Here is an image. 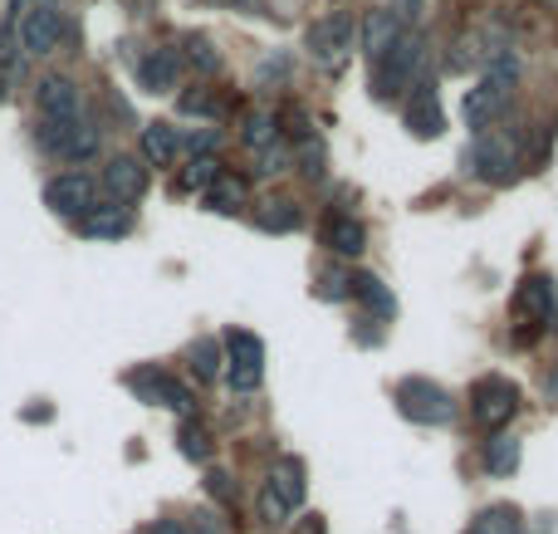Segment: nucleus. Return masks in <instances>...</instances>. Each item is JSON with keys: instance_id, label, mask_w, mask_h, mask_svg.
I'll use <instances>...</instances> for the list:
<instances>
[{"instance_id": "22", "label": "nucleus", "mask_w": 558, "mask_h": 534, "mask_svg": "<svg viewBox=\"0 0 558 534\" xmlns=\"http://www.w3.org/2000/svg\"><path fill=\"white\" fill-rule=\"evenodd\" d=\"M206 206H211V211H226V216L241 211V206H245V182H241V177H226L221 172L211 186H206Z\"/></svg>"}, {"instance_id": "18", "label": "nucleus", "mask_w": 558, "mask_h": 534, "mask_svg": "<svg viewBox=\"0 0 558 534\" xmlns=\"http://www.w3.org/2000/svg\"><path fill=\"white\" fill-rule=\"evenodd\" d=\"M324 245L333 255H357L367 245V226L353 221V216H328L324 221Z\"/></svg>"}, {"instance_id": "27", "label": "nucleus", "mask_w": 558, "mask_h": 534, "mask_svg": "<svg viewBox=\"0 0 558 534\" xmlns=\"http://www.w3.org/2000/svg\"><path fill=\"white\" fill-rule=\"evenodd\" d=\"M182 59L196 69V74H221V49H216L206 35H186Z\"/></svg>"}, {"instance_id": "31", "label": "nucleus", "mask_w": 558, "mask_h": 534, "mask_svg": "<svg viewBox=\"0 0 558 534\" xmlns=\"http://www.w3.org/2000/svg\"><path fill=\"white\" fill-rule=\"evenodd\" d=\"M216 177H221V162H216V157H196V162L186 167L182 182H186V186H211Z\"/></svg>"}, {"instance_id": "7", "label": "nucleus", "mask_w": 558, "mask_h": 534, "mask_svg": "<svg viewBox=\"0 0 558 534\" xmlns=\"http://www.w3.org/2000/svg\"><path fill=\"white\" fill-rule=\"evenodd\" d=\"M514 412H520V388H514L510 378H500V373H490V378H481L471 388V417L481 422L485 432H500Z\"/></svg>"}, {"instance_id": "4", "label": "nucleus", "mask_w": 558, "mask_h": 534, "mask_svg": "<svg viewBox=\"0 0 558 534\" xmlns=\"http://www.w3.org/2000/svg\"><path fill=\"white\" fill-rule=\"evenodd\" d=\"M514 319H520V343L539 339V329H558V300L549 275H530L514 294Z\"/></svg>"}, {"instance_id": "26", "label": "nucleus", "mask_w": 558, "mask_h": 534, "mask_svg": "<svg viewBox=\"0 0 558 534\" xmlns=\"http://www.w3.org/2000/svg\"><path fill=\"white\" fill-rule=\"evenodd\" d=\"M255 226H260V231H270V235L294 231V226H299V206L294 202H265L260 211H255Z\"/></svg>"}, {"instance_id": "24", "label": "nucleus", "mask_w": 558, "mask_h": 534, "mask_svg": "<svg viewBox=\"0 0 558 534\" xmlns=\"http://www.w3.org/2000/svg\"><path fill=\"white\" fill-rule=\"evenodd\" d=\"M514 466H520V437L485 441V471L490 476H514Z\"/></svg>"}, {"instance_id": "17", "label": "nucleus", "mask_w": 558, "mask_h": 534, "mask_svg": "<svg viewBox=\"0 0 558 534\" xmlns=\"http://www.w3.org/2000/svg\"><path fill=\"white\" fill-rule=\"evenodd\" d=\"M39 113L45 118H78V88L69 84V78H59V74H49V78H39Z\"/></svg>"}, {"instance_id": "16", "label": "nucleus", "mask_w": 558, "mask_h": 534, "mask_svg": "<svg viewBox=\"0 0 558 534\" xmlns=\"http://www.w3.org/2000/svg\"><path fill=\"white\" fill-rule=\"evenodd\" d=\"M177 74H182V49H153V54L137 64V78H143V88H153V94L177 88Z\"/></svg>"}, {"instance_id": "8", "label": "nucleus", "mask_w": 558, "mask_h": 534, "mask_svg": "<svg viewBox=\"0 0 558 534\" xmlns=\"http://www.w3.org/2000/svg\"><path fill=\"white\" fill-rule=\"evenodd\" d=\"M123 383L137 392V402H153V408H172V412H182V422L196 412L192 392H186L167 368H133Z\"/></svg>"}, {"instance_id": "37", "label": "nucleus", "mask_w": 558, "mask_h": 534, "mask_svg": "<svg viewBox=\"0 0 558 534\" xmlns=\"http://www.w3.org/2000/svg\"><path fill=\"white\" fill-rule=\"evenodd\" d=\"M241 5H251V0H241Z\"/></svg>"}, {"instance_id": "32", "label": "nucleus", "mask_w": 558, "mask_h": 534, "mask_svg": "<svg viewBox=\"0 0 558 534\" xmlns=\"http://www.w3.org/2000/svg\"><path fill=\"white\" fill-rule=\"evenodd\" d=\"M416 5H422V0H392L387 10H392V20L407 29V20H416Z\"/></svg>"}, {"instance_id": "2", "label": "nucleus", "mask_w": 558, "mask_h": 534, "mask_svg": "<svg viewBox=\"0 0 558 534\" xmlns=\"http://www.w3.org/2000/svg\"><path fill=\"white\" fill-rule=\"evenodd\" d=\"M465 167H471L475 177H485V182H514L524 167L514 123H495V128H485V133H475L471 153H465Z\"/></svg>"}, {"instance_id": "35", "label": "nucleus", "mask_w": 558, "mask_h": 534, "mask_svg": "<svg viewBox=\"0 0 558 534\" xmlns=\"http://www.w3.org/2000/svg\"><path fill=\"white\" fill-rule=\"evenodd\" d=\"M549 398H554V402H558V368H554V373H549Z\"/></svg>"}, {"instance_id": "19", "label": "nucleus", "mask_w": 558, "mask_h": 534, "mask_svg": "<svg viewBox=\"0 0 558 534\" xmlns=\"http://www.w3.org/2000/svg\"><path fill=\"white\" fill-rule=\"evenodd\" d=\"M177 153H182V133H177L172 123H147L143 128V157L153 167L177 162Z\"/></svg>"}, {"instance_id": "3", "label": "nucleus", "mask_w": 558, "mask_h": 534, "mask_svg": "<svg viewBox=\"0 0 558 534\" xmlns=\"http://www.w3.org/2000/svg\"><path fill=\"white\" fill-rule=\"evenodd\" d=\"M422 59H426L422 35L402 29V35H397L392 45L373 59V98H383V104H387V98H397L402 88H412V74L422 69Z\"/></svg>"}, {"instance_id": "23", "label": "nucleus", "mask_w": 558, "mask_h": 534, "mask_svg": "<svg viewBox=\"0 0 558 534\" xmlns=\"http://www.w3.org/2000/svg\"><path fill=\"white\" fill-rule=\"evenodd\" d=\"M520 530H524V520L514 506H490L471 520V534H520Z\"/></svg>"}, {"instance_id": "6", "label": "nucleus", "mask_w": 558, "mask_h": 534, "mask_svg": "<svg viewBox=\"0 0 558 534\" xmlns=\"http://www.w3.org/2000/svg\"><path fill=\"white\" fill-rule=\"evenodd\" d=\"M397 402H402V412L412 422H422V427H446V422L456 417L451 392H446L441 383H432V378H402Z\"/></svg>"}, {"instance_id": "29", "label": "nucleus", "mask_w": 558, "mask_h": 534, "mask_svg": "<svg viewBox=\"0 0 558 534\" xmlns=\"http://www.w3.org/2000/svg\"><path fill=\"white\" fill-rule=\"evenodd\" d=\"M245 147H255V153H270L275 147V137H279V128H275V118L270 113H251L245 118Z\"/></svg>"}, {"instance_id": "5", "label": "nucleus", "mask_w": 558, "mask_h": 534, "mask_svg": "<svg viewBox=\"0 0 558 534\" xmlns=\"http://www.w3.org/2000/svg\"><path fill=\"white\" fill-rule=\"evenodd\" d=\"M304 461L299 457H279L270 466V481H265L260 490V510L270 520H289L299 506H304Z\"/></svg>"}, {"instance_id": "21", "label": "nucleus", "mask_w": 558, "mask_h": 534, "mask_svg": "<svg viewBox=\"0 0 558 534\" xmlns=\"http://www.w3.org/2000/svg\"><path fill=\"white\" fill-rule=\"evenodd\" d=\"M348 294H357V300H363L367 310H377L383 319H392V314H397L392 290H387V284L377 280V275H353V280H348Z\"/></svg>"}, {"instance_id": "36", "label": "nucleus", "mask_w": 558, "mask_h": 534, "mask_svg": "<svg viewBox=\"0 0 558 534\" xmlns=\"http://www.w3.org/2000/svg\"><path fill=\"white\" fill-rule=\"evenodd\" d=\"M304 534H324V525H318V520H304Z\"/></svg>"}, {"instance_id": "28", "label": "nucleus", "mask_w": 558, "mask_h": 534, "mask_svg": "<svg viewBox=\"0 0 558 534\" xmlns=\"http://www.w3.org/2000/svg\"><path fill=\"white\" fill-rule=\"evenodd\" d=\"M177 447H182L186 461H206V457H211V437H206V427L196 417H186L182 427H177Z\"/></svg>"}, {"instance_id": "25", "label": "nucleus", "mask_w": 558, "mask_h": 534, "mask_svg": "<svg viewBox=\"0 0 558 534\" xmlns=\"http://www.w3.org/2000/svg\"><path fill=\"white\" fill-rule=\"evenodd\" d=\"M402 35V25L392 20V10H373V20H367V29H363V45H367V59H377L392 39Z\"/></svg>"}, {"instance_id": "11", "label": "nucleus", "mask_w": 558, "mask_h": 534, "mask_svg": "<svg viewBox=\"0 0 558 534\" xmlns=\"http://www.w3.org/2000/svg\"><path fill=\"white\" fill-rule=\"evenodd\" d=\"M304 49L324 69H333L338 59H343V49H353V15H348V10H333V15H324L318 25H308Z\"/></svg>"}, {"instance_id": "1", "label": "nucleus", "mask_w": 558, "mask_h": 534, "mask_svg": "<svg viewBox=\"0 0 558 534\" xmlns=\"http://www.w3.org/2000/svg\"><path fill=\"white\" fill-rule=\"evenodd\" d=\"M514 88H520V59H514V54H495L490 64H485L481 84H475L471 94H465V104H461L465 123H471L475 133L495 128L505 118V108L514 104Z\"/></svg>"}, {"instance_id": "20", "label": "nucleus", "mask_w": 558, "mask_h": 534, "mask_svg": "<svg viewBox=\"0 0 558 534\" xmlns=\"http://www.w3.org/2000/svg\"><path fill=\"white\" fill-rule=\"evenodd\" d=\"M78 231L94 235V241H118V235L128 231V211L123 206H88V211L78 216Z\"/></svg>"}, {"instance_id": "30", "label": "nucleus", "mask_w": 558, "mask_h": 534, "mask_svg": "<svg viewBox=\"0 0 558 534\" xmlns=\"http://www.w3.org/2000/svg\"><path fill=\"white\" fill-rule=\"evenodd\" d=\"M186 359H192L196 378H216V368H221V359H216V339H196L192 349H186Z\"/></svg>"}, {"instance_id": "14", "label": "nucleus", "mask_w": 558, "mask_h": 534, "mask_svg": "<svg viewBox=\"0 0 558 534\" xmlns=\"http://www.w3.org/2000/svg\"><path fill=\"white\" fill-rule=\"evenodd\" d=\"M407 128H412L416 137H441V128H446V113H441V98H436V88H432V78H416V88H412V98H407Z\"/></svg>"}, {"instance_id": "10", "label": "nucleus", "mask_w": 558, "mask_h": 534, "mask_svg": "<svg viewBox=\"0 0 558 534\" xmlns=\"http://www.w3.org/2000/svg\"><path fill=\"white\" fill-rule=\"evenodd\" d=\"M226 353H231V388L235 392H255L260 388V378H265V343L255 339V333H245V329H231L226 333Z\"/></svg>"}, {"instance_id": "12", "label": "nucleus", "mask_w": 558, "mask_h": 534, "mask_svg": "<svg viewBox=\"0 0 558 534\" xmlns=\"http://www.w3.org/2000/svg\"><path fill=\"white\" fill-rule=\"evenodd\" d=\"M143 192H147V172H143V162L137 157H113V162L104 167V196L113 206H137L143 202Z\"/></svg>"}, {"instance_id": "33", "label": "nucleus", "mask_w": 558, "mask_h": 534, "mask_svg": "<svg viewBox=\"0 0 558 534\" xmlns=\"http://www.w3.org/2000/svg\"><path fill=\"white\" fill-rule=\"evenodd\" d=\"M206 490H211V496H221V500L235 496V490H231V476H221V471H216V476H206Z\"/></svg>"}, {"instance_id": "9", "label": "nucleus", "mask_w": 558, "mask_h": 534, "mask_svg": "<svg viewBox=\"0 0 558 534\" xmlns=\"http://www.w3.org/2000/svg\"><path fill=\"white\" fill-rule=\"evenodd\" d=\"M39 143L54 157H64V162H84V157L98 153V128H88L84 118H45Z\"/></svg>"}, {"instance_id": "15", "label": "nucleus", "mask_w": 558, "mask_h": 534, "mask_svg": "<svg viewBox=\"0 0 558 534\" xmlns=\"http://www.w3.org/2000/svg\"><path fill=\"white\" fill-rule=\"evenodd\" d=\"M45 202L54 206L59 216H84L88 206H94V182H88V177H78V172L54 177V182L45 186Z\"/></svg>"}, {"instance_id": "13", "label": "nucleus", "mask_w": 558, "mask_h": 534, "mask_svg": "<svg viewBox=\"0 0 558 534\" xmlns=\"http://www.w3.org/2000/svg\"><path fill=\"white\" fill-rule=\"evenodd\" d=\"M59 35H64V20H59V10L49 5V0L29 5L25 20H20V45H25L29 54H49V49L59 45Z\"/></svg>"}, {"instance_id": "34", "label": "nucleus", "mask_w": 558, "mask_h": 534, "mask_svg": "<svg viewBox=\"0 0 558 534\" xmlns=\"http://www.w3.org/2000/svg\"><path fill=\"white\" fill-rule=\"evenodd\" d=\"M147 534H186V525H182V520H157Z\"/></svg>"}]
</instances>
